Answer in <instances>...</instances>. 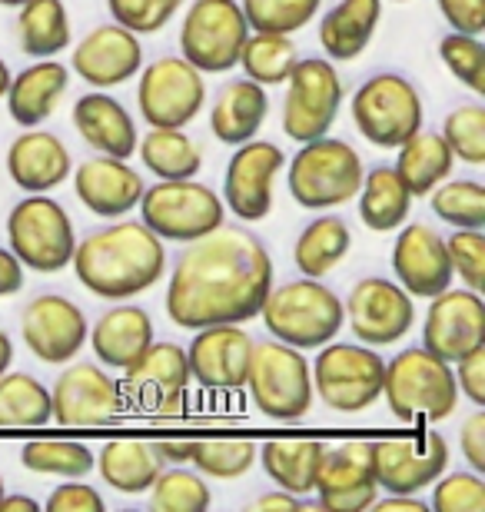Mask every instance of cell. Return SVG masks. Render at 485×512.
<instances>
[{"label":"cell","mask_w":485,"mask_h":512,"mask_svg":"<svg viewBox=\"0 0 485 512\" xmlns=\"http://www.w3.org/2000/svg\"><path fill=\"white\" fill-rule=\"evenodd\" d=\"M343 104V80L329 60L303 57L286 77L283 100V133L296 143L326 137Z\"/></svg>","instance_id":"cell-13"},{"label":"cell","mask_w":485,"mask_h":512,"mask_svg":"<svg viewBox=\"0 0 485 512\" xmlns=\"http://www.w3.org/2000/svg\"><path fill=\"white\" fill-rule=\"evenodd\" d=\"M452 273H459V280L469 290L482 293L485 286V233L482 230H456L446 240Z\"/></svg>","instance_id":"cell-50"},{"label":"cell","mask_w":485,"mask_h":512,"mask_svg":"<svg viewBox=\"0 0 485 512\" xmlns=\"http://www.w3.org/2000/svg\"><path fill=\"white\" fill-rule=\"evenodd\" d=\"M253 356V336L240 323H220L193 330L187 350L190 380L210 393H233L246 386V370Z\"/></svg>","instance_id":"cell-20"},{"label":"cell","mask_w":485,"mask_h":512,"mask_svg":"<svg viewBox=\"0 0 485 512\" xmlns=\"http://www.w3.org/2000/svg\"><path fill=\"white\" fill-rule=\"evenodd\" d=\"M246 37L250 24L236 0H193L180 27V50L200 74H226L240 60Z\"/></svg>","instance_id":"cell-11"},{"label":"cell","mask_w":485,"mask_h":512,"mask_svg":"<svg viewBox=\"0 0 485 512\" xmlns=\"http://www.w3.org/2000/svg\"><path fill=\"white\" fill-rule=\"evenodd\" d=\"M150 493V509L153 512H203L210 509L213 496L210 486L200 473H190V469H160Z\"/></svg>","instance_id":"cell-43"},{"label":"cell","mask_w":485,"mask_h":512,"mask_svg":"<svg viewBox=\"0 0 485 512\" xmlns=\"http://www.w3.org/2000/svg\"><path fill=\"white\" fill-rule=\"evenodd\" d=\"M70 74L60 60H40V64L20 70L17 77H10L7 87V110L10 120L20 127H37L54 114L57 100L67 94Z\"/></svg>","instance_id":"cell-29"},{"label":"cell","mask_w":485,"mask_h":512,"mask_svg":"<svg viewBox=\"0 0 485 512\" xmlns=\"http://www.w3.org/2000/svg\"><path fill=\"white\" fill-rule=\"evenodd\" d=\"M7 87H10V70H7V64H4V60H0V100H4Z\"/></svg>","instance_id":"cell-61"},{"label":"cell","mask_w":485,"mask_h":512,"mask_svg":"<svg viewBox=\"0 0 485 512\" xmlns=\"http://www.w3.org/2000/svg\"><path fill=\"white\" fill-rule=\"evenodd\" d=\"M399 4H402V0H399Z\"/></svg>","instance_id":"cell-64"},{"label":"cell","mask_w":485,"mask_h":512,"mask_svg":"<svg viewBox=\"0 0 485 512\" xmlns=\"http://www.w3.org/2000/svg\"><path fill=\"white\" fill-rule=\"evenodd\" d=\"M266 110H270V97H266V90L256 84V80H250V77L230 80L213 104L210 130L216 133L220 143L240 147V143L253 140L256 133H260Z\"/></svg>","instance_id":"cell-30"},{"label":"cell","mask_w":485,"mask_h":512,"mask_svg":"<svg viewBox=\"0 0 485 512\" xmlns=\"http://www.w3.org/2000/svg\"><path fill=\"white\" fill-rule=\"evenodd\" d=\"M379 512H389V509H402V512H429V503H422L419 496H399V493H389V499H379L373 503Z\"/></svg>","instance_id":"cell-58"},{"label":"cell","mask_w":485,"mask_h":512,"mask_svg":"<svg viewBox=\"0 0 485 512\" xmlns=\"http://www.w3.org/2000/svg\"><path fill=\"white\" fill-rule=\"evenodd\" d=\"M353 247V233H349L343 217H319L299 233L293 260L296 270L313 280H323L329 270H336L343 263V256Z\"/></svg>","instance_id":"cell-38"},{"label":"cell","mask_w":485,"mask_h":512,"mask_svg":"<svg viewBox=\"0 0 485 512\" xmlns=\"http://www.w3.org/2000/svg\"><path fill=\"white\" fill-rule=\"evenodd\" d=\"M273 290V260L263 240L246 227H216L193 240L173 263L167 316L180 330L246 323L260 316Z\"/></svg>","instance_id":"cell-1"},{"label":"cell","mask_w":485,"mask_h":512,"mask_svg":"<svg viewBox=\"0 0 485 512\" xmlns=\"http://www.w3.org/2000/svg\"><path fill=\"white\" fill-rule=\"evenodd\" d=\"M74 273L100 300H133L167 273V247L140 220L87 233L74 247Z\"/></svg>","instance_id":"cell-2"},{"label":"cell","mask_w":485,"mask_h":512,"mask_svg":"<svg viewBox=\"0 0 485 512\" xmlns=\"http://www.w3.org/2000/svg\"><path fill=\"white\" fill-rule=\"evenodd\" d=\"M50 389L30 373L0 376V429L10 426H47Z\"/></svg>","instance_id":"cell-40"},{"label":"cell","mask_w":485,"mask_h":512,"mask_svg":"<svg viewBox=\"0 0 485 512\" xmlns=\"http://www.w3.org/2000/svg\"><path fill=\"white\" fill-rule=\"evenodd\" d=\"M313 493H319V509H333V512L373 509L379 496L373 443L353 439V443L326 449Z\"/></svg>","instance_id":"cell-21"},{"label":"cell","mask_w":485,"mask_h":512,"mask_svg":"<svg viewBox=\"0 0 485 512\" xmlns=\"http://www.w3.org/2000/svg\"><path fill=\"white\" fill-rule=\"evenodd\" d=\"M412 200L416 197L399 180L396 167H376L366 173L363 187H359V220L373 233L399 230L409 220Z\"/></svg>","instance_id":"cell-35"},{"label":"cell","mask_w":485,"mask_h":512,"mask_svg":"<svg viewBox=\"0 0 485 512\" xmlns=\"http://www.w3.org/2000/svg\"><path fill=\"white\" fill-rule=\"evenodd\" d=\"M313 363V393L336 409V413H363L383 396L386 380V360L373 346L359 343H333L319 346Z\"/></svg>","instance_id":"cell-9"},{"label":"cell","mask_w":485,"mask_h":512,"mask_svg":"<svg viewBox=\"0 0 485 512\" xmlns=\"http://www.w3.org/2000/svg\"><path fill=\"white\" fill-rule=\"evenodd\" d=\"M383 396L392 409V416L402 423H442L456 413L459 386L452 363L439 360L426 346L396 353V360L386 363Z\"/></svg>","instance_id":"cell-3"},{"label":"cell","mask_w":485,"mask_h":512,"mask_svg":"<svg viewBox=\"0 0 485 512\" xmlns=\"http://www.w3.org/2000/svg\"><path fill=\"white\" fill-rule=\"evenodd\" d=\"M353 124L379 150L402 147L422 130V97L402 74H376L353 94Z\"/></svg>","instance_id":"cell-10"},{"label":"cell","mask_w":485,"mask_h":512,"mask_svg":"<svg viewBox=\"0 0 485 512\" xmlns=\"http://www.w3.org/2000/svg\"><path fill=\"white\" fill-rule=\"evenodd\" d=\"M306 506V496H293L280 489V493H266L260 499H253V512H273V509H303Z\"/></svg>","instance_id":"cell-57"},{"label":"cell","mask_w":485,"mask_h":512,"mask_svg":"<svg viewBox=\"0 0 485 512\" xmlns=\"http://www.w3.org/2000/svg\"><path fill=\"white\" fill-rule=\"evenodd\" d=\"M74 163L64 140L50 130L27 127V133L10 143L7 150V173L24 193H50L70 177Z\"/></svg>","instance_id":"cell-26"},{"label":"cell","mask_w":485,"mask_h":512,"mask_svg":"<svg viewBox=\"0 0 485 512\" xmlns=\"http://www.w3.org/2000/svg\"><path fill=\"white\" fill-rule=\"evenodd\" d=\"M17 40L27 57H57L70 44V17L64 0H24L17 14Z\"/></svg>","instance_id":"cell-37"},{"label":"cell","mask_w":485,"mask_h":512,"mask_svg":"<svg viewBox=\"0 0 485 512\" xmlns=\"http://www.w3.org/2000/svg\"><path fill=\"white\" fill-rule=\"evenodd\" d=\"M187 350L177 343H150L127 370H123L120 393L123 403L147 416L180 413L190 393Z\"/></svg>","instance_id":"cell-12"},{"label":"cell","mask_w":485,"mask_h":512,"mask_svg":"<svg viewBox=\"0 0 485 512\" xmlns=\"http://www.w3.org/2000/svg\"><path fill=\"white\" fill-rule=\"evenodd\" d=\"M193 439H160V443H153L157 449L160 463H173V466H183L193 459Z\"/></svg>","instance_id":"cell-56"},{"label":"cell","mask_w":485,"mask_h":512,"mask_svg":"<svg viewBox=\"0 0 485 512\" xmlns=\"http://www.w3.org/2000/svg\"><path fill=\"white\" fill-rule=\"evenodd\" d=\"M74 190L80 203L103 220H120L143 197V177L120 157H90L74 170Z\"/></svg>","instance_id":"cell-25"},{"label":"cell","mask_w":485,"mask_h":512,"mask_svg":"<svg viewBox=\"0 0 485 512\" xmlns=\"http://www.w3.org/2000/svg\"><path fill=\"white\" fill-rule=\"evenodd\" d=\"M74 70L87 80L90 87H120L140 74L143 67V47L140 37L123 24H103L80 40L74 50Z\"/></svg>","instance_id":"cell-24"},{"label":"cell","mask_w":485,"mask_h":512,"mask_svg":"<svg viewBox=\"0 0 485 512\" xmlns=\"http://www.w3.org/2000/svg\"><path fill=\"white\" fill-rule=\"evenodd\" d=\"M74 127L84 137L90 147L107 153V157H120L130 160L137 153V124L127 114V107L120 104L117 97L94 90V94H84L74 104Z\"/></svg>","instance_id":"cell-27"},{"label":"cell","mask_w":485,"mask_h":512,"mask_svg":"<svg viewBox=\"0 0 485 512\" xmlns=\"http://www.w3.org/2000/svg\"><path fill=\"white\" fill-rule=\"evenodd\" d=\"M90 350L94 356L110 366V370H127L137 356L153 343V320L143 306L120 303L100 316L90 326Z\"/></svg>","instance_id":"cell-28"},{"label":"cell","mask_w":485,"mask_h":512,"mask_svg":"<svg viewBox=\"0 0 485 512\" xmlns=\"http://www.w3.org/2000/svg\"><path fill=\"white\" fill-rule=\"evenodd\" d=\"M206 100L203 74L183 57H160L143 67L137 104L150 127H187Z\"/></svg>","instance_id":"cell-14"},{"label":"cell","mask_w":485,"mask_h":512,"mask_svg":"<svg viewBox=\"0 0 485 512\" xmlns=\"http://www.w3.org/2000/svg\"><path fill=\"white\" fill-rule=\"evenodd\" d=\"M439 57L456 80L472 94H485V44L472 34H446L439 40Z\"/></svg>","instance_id":"cell-47"},{"label":"cell","mask_w":485,"mask_h":512,"mask_svg":"<svg viewBox=\"0 0 485 512\" xmlns=\"http://www.w3.org/2000/svg\"><path fill=\"white\" fill-rule=\"evenodd\" d=\"M286 167L283 150L270 140H246L226 163L223 207L236 220L256 223L273 213V180Z\"/></svg>","instance_id":"cell-17"},{"label":"cell","mask_w":485,"mask_h":512,"mask_svg":"<svg viewBox=\"0 0 485 512\" xmlns=\"http://www.w3.org/2000/svg\"><path fill=\"white\" fill-rule=\"evenodd\" d=\"M439 10L459 34L479 37L485 30V0H439Z\"/></svg>","instance_id":"cell-53"},{"label":"cell","mask_w":485,"mask_h":512,"mask_svg":"<svg viewBox=\"0 0 485 512\" xmlns=\"http://www.w3.org/2000/svg\"><path fill=\"white\" fill-rule=\"evenodd\" d=\"M24 290V263L7 247H0V300Z\"/></svg>","instance_id":"cell-55"},{"label":"cell","mask_w":485,"mask_h":512,"mask_svg":"<svg viewBox=\"0 0 485 512\" xmlns=\"http://www.w3.org/2000/svg\"><path fill=\"white\" fill-rule=\"evenodd\" d=\"M343 316L356 340L366 346H392L416 323V300L386 276H366L349 290Z\"/></svg>","instance_id":"cell-15"},{"label":"cell","mask_w":485,"mask_h":512,"mask_svg":"<svg viewBox=\"0 0 485 512\" xmlns=\"http://www.w3.org/2000/svg\"><path fill=\"white\" fill-rule=\"evenodd\" d=\"M459 446H462V456H466L472 473H485V413H482V406L462 423Z\"/></svg>","instance_id":"cell-54"},{"label":"cell","mask_w":485,"mask_h":512,"mask_svg":"<svg viewBox=\"0 0 485 512\" xmlns=\"http://www.w3.org/2000/svg\"><path fill=\"white\" fill-rule=\"evenodd\" d=\"M432 489L429 509L436 512H485V479L482 473H442Z\"/></svg>","instance_id":"cell-48"},{"label":"cell","mask_w":485,"mask_h":512,"mask_svg":"<svg viewBox=\"0 0 485 512\" xmlns=\"http://www.w3.org/2000/svg\"><path fill=\"white\" fill-rule=\"evenodd\" d=\"M396 150H399L396 173L412 197H429L442 180H449L452 163H456L449 143L442 140V133L432 130H416Z\"/></svg>","instance_id":"cell-33"},{"label":"cell","mask_w":485,"mask_h":512,"mask_svg":"<svg viewBox=\"0 0 485 512\" xmlns=\"http://www.w3.org/2000/svg\"><path fill=\"white\" fill-rule=\"evenodd\" d=\"M110 14L133 34H157L183 7V0H107Z\"/></svg>","instance_id":"cell-49"},{"label":"cell","mask_w":485,"mask_h":512,"mask_svg":"<svg viewBox=\"0 0 485 512\" xmlns=\"http://www.w3.org/2000/svg\"><path fill=\"white\" fill-rule=\"evenodd\" d=\"M383 20V0H339L319 24V44L329 60H356L373 44Z\"/></svg>","instance_id":"cell-31"},{"label":"cell","mask_w":485,"mask_h":512,"mask_svg":"<svg viewBox=\"0 0 485 512\" xmlns=\"http://www.w3.org/2000/svg\"><path fill=\"white\" fill-rule=\"evenodd\" d=\"M24 0H0V7H20Z\"/></svg>","instance_id":"cell-62"},{"label":"cell","mask_w":485,"mask_h":512,"mask_svg":"<svg viewBox=\"0 0 485 512\" xmlns=\"http://www.w3.org/2000/svg\"><path fill=\"white\" fill-rule=\"evenodd\" d=\"M323 0H243V17L256 34H296L309 20Z\"/></svg>","instance_id":"cell-45"},{"label":"cell","mask_w":485,"mask_h":512,"mask_svg":"<svg viewBox=\"0 0 485 512\" xmlns=\"http://www.w3.org/2000/svg\"><path fill=\"white\" fill-rule=\"evenodd\" d=\"M0 496H4V476H0Z\"/></svg>","instance_id":"cell-63"},{"label":"cell","mask_w":485,"mask_h":512,"mask_svg":"<svg viewBox=\"0 0 485 512\" xmlns=\"http://www.w3.org/2000/svg\"><path fill=\"white\" fill-rule=\"evenodd\" d=\"M260 320L273 333V340L306 353L336 340L346 316L343 300L326 283L303 276V280H290L266 293L260 306Z\"/></svg>","instance_id":"cell-4"},{"label":"cell","mask_w":485,"mask_h":512,"mask_svg":"<svg viewBox=\"0 0 485 512\" xmlns=\"http://www.w3.org/2000/svg\"><path fill=\"white\" fill-rule=\"evenodd\" d=\"M485 343V303L476 290H442L429 300L422 346L439 360L456 363Z\"/></svg>","instance_id":"cell-22"},{"label":"cell","mask_w":485,"mask_h":512,"mask_svg":"<svg viewBox=\"0 0 485 512\" xmlns=\"http://www.w3.org/2000/svg\"><path fill=\"white\" fill-rule=\"evenodd\" d=\"M376 483L386 493L419 496L449 466V443L439 433H419L409 439L373 443Z\"/></svg>","instance_id":"cell-18"},{"label":"cell","mask_w":485,"mask_h":512,"mask_svg":"<svg viewBox=\"0 0 485 512\" xmlns=\"http://www.w3.org/2000/svg\"><path fill=\"white\" fill-rule=\"evenodd\" d=\"M392 273L412 300H432L452 286V263L446 237L426 223H402L399 237L392 243Z\"/></svg>","instance_id":"cell-23"},{"label":"cell","mask_w":485,"mask_h":512,"mask_svg":"<svg viewBox=\"0 0 485 512\" xmlns=\"http://www.w3.org/2000/svg\"><path fill=\"white\" fill-rule=\"evenodd\" d=\"M20 463L40 476L80 479L94 469L97 456L87 443H74V439H37L20 449Z\"/></svg>","instance_id":"cell-41"},{"label":"cell","mask_w":485,"mask_h":512,"mask_svg":"<svg viewBox=\"0 0 485 512\" xmlns=\"http://www.w3.org/2000/svg\"><path fill=\"white\" fill-rule=\"evenodd\" d=\"M296 60L299 50L290 34H256V30H250L236 67H243L246 77L256 80L260 87H280L293 74Z\"/></svg>","instance_id":"cell-39"},{"label":"cell","mask_w":485,"mask_h":512,"mask_svg":"<svg viewBox=\"0 0 485 512\" xmlns=\"http://www.w3.org/2000/svg\"><path fill=\"white\" fill-rule=\"evenodd\" d=\"M103 483L113 486L123 496H140L153 486V479L163 469L157 449L153 443H143V439H117V443H107L100 449L97 463Z\"/></svg>","instance_id":"cell-34"},{"label":"cell","mask_w":485,"mask_h":512,"mask_svg":"<svg viewBox=\"0 0 485 512\" xmlns=\"http://www.w3.org/2000/svg\"><path fill=\"white\" fill-rule=\"evenodd\" d=\"M44 509L47 512H103L107 503H103V496L94 486L80 483V479H70V483L57 486L54 493L47 496Z\"/></svg>","instance_id":"cell-51"},{"label":"cell","mask_w":485,"mask_h":512,"mask_svg":"<svg viewBox=\"0 0 485 512\" xmlns=\"http://www.w3.org/2000/svg\"><path fill=\"white\" fill-rule=\"evenodd\" d=\"M140 223L153 230L163 243H193L226 223V207L220 193L206 183L187 180H160L157 187L143 190L140 197Z\"/></svg>","instance_id":"cell-7"},{"label":"cell","mask_w":485,"mask_h":512,"mask_svg":"<svg viewBox=\"0 0 485 512\" xmlns=\"http://www.w3.org/2000/svg\"><path fill=\"white\" fill-rule=\"evenodd\" d=\"M326 446L319 439H270L256 449L266 476L293 496H309L316 486V473L323 466Z\"/></svg>","instance_id":"cell-32"},{"label":"cell","mask_w":485,"mask_h":512,"mask_svg":"<svg viewBox=\"0 0 485 512\" xmlns=\"http://www.w3.org/2000/svg\"><path fill=\"white\" fill-rule=\"evenodd\" d=\"M10 253L34 273H60L74 260V220L54 197L30 193L7 217Z\"/></svg>","instance_id":"cell-8"},{"label":"cell","mask_w":485,"mask_h":512,"mask_svg":"<svg viewBox=\"0 0 485 512\" xmlns=\"http://www.w3.org/2000/svg\"><path fill=\"white\" fill-rule=\"evenodd\" d=\"M20 333H24L27 350L34 353L40 363L60 366V363H70L84 350L90 326H87L84 310H80L74 300L57 296V293H44L24 306Z\"/></svg>","instance_id":"cell-19"},{"label":"cell","mask_w":485,"mask_h":512,"mask_svg":"<svg viewBox=\"0 0 485 512\" xmlns=\"http://www.w3.org/2000/svg\"><path fill=\"white\" fill-rule=\"evenodd\" d=\"M432 197V213L456 230H485V187L479 180H442Z\"/></svg>","instance_id":"cell-42"},{"label":"cell","mask_w":485,"mask_h":512,"mask_svg":"<svg viewBox=\"0 0 485 512\" xmlns=\"http://www.w3.org/2000/svg\"><path fill=\"white\" fill-rule=\"evenodd\" d=\"M140 160L153 177L160 180H187L203 167V150L183 127H150V133L137 143Z\"/></svg>","instance_id":"cell-36"},{"label":"cell","mask_w":485,"mask_h":512,"mask_svg":"<svg viewBox=\"0 0 485 512\" xmlns=\"http://www.w3.org/2000/svg\"><path fill=\"white\" fill-rule=\"evenodd\" d=\"M456 386L472 406H485V343L456 360Z\"/></svg>","instance_id":"cell-52"},{"label":"cell","mask_w":485,"mask_h":512,"mask_svg":"<svg viewBox=\"0 0 485 512\" xmlns=\"http://www.w3.org/2000/svg\"><path fill=\"white\" fill-rule=\"evenodd\" d=\"M190 463L200 476L240 479L256 463V443H250V439H200L193 446Z\"/></svg>","instance_id":"cell-44"},{"label":"cell","mask_w":485,"mask_h":512,"mask_svg":"<svg viewBox=\"0 0 485 512\" xmlns=\"http://www.w3.org/2000/svg\"><path fill=\"white\" fill-rule=\"evenodd\" d=\"M0 512H40L34 496H0Z\"/></svg>","instance_id":"cell-59"},{"label":"cell","mask_w":485,"mask_h":512,"mask_svg":"<svg viewBox=\"0 0 485 512\" xmlns=\"http://www.w3.org/2000/svg\"><path fill=\"white\" fill-rule=\"evenodd\" d=\"M363 177L366 167L353 143L333 140L326 133V137L306 140L296 150L290 163V193L299 207L329 210L353 200L363 187Z\"/></svg>","instance_id":"cell-5"},{"label":"cell","mask_w":485,"mask_h":512,"mask_svg":"<svg viewBox=\"0 0 485 512\" xmlns=\"http://www.w3.org/2000/svg\"><path fill=\"white\" fill-rule=\"evenodd\" d=\"M246 386H250L253 406L280 423H296L313 406V373L306 356L280 340L253 343Z\"/></svg>","instance_id":"cell-6"},{"label":"cell","mask_w":485,"mask_h":512,"mask_svg":"<svg viewBox=\"0 0 485 512\" xmlns=\"http://www.w3.org/2000/svg\"><path fill=\"white\" fill-rule=\"evenodd\" d=\"M10 363H14V343H10L7 330H0V376L10 370Z\"/></svg>","instance_id":"cell-60"},{"label":"cell","mask_w":485,"mask_h":512,"mask_svg":"<svg viewBox=\"0 0 485 512\" xmlns=\"http://www.w3.org/2000/svg\"><path fill=\"white\" fill-rule=\"evenodd\" d=\"M127 409L120 383L97 363H74L50 389V419L60 426H107Z\"/></svg>","instance_id":"cell-16"},{"label":"cell","mask_w":485,"mask_h":512,"mask_svg":"<svg viewBox=\"0 0 485 512\" xmlns=\"http://www.w3.org/2000/svg\"><path fill=\"white\" fill-rule=\"evenodd\" d=\"M442 140L449 143L452 157H459L469 167L485 163V107L482 104H459L446 117Z\"/></svg>","instance_id":"cell-46"}]
</instances>
